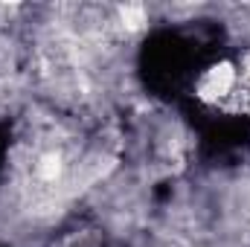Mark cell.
Wrapping results in <instances>:
<instances>
[{"mask_svg": "<svg viewBox=\"0 0 250 247\" xmlns=\"http://www.w3.org/2000/svg\"><path fill=\"white\" fill-rule=\"evenodd\" d=\"M233 84H236V73H233V67H230V64L212 67V70L204 76V82H201V96H207V99L227 96Z\"/></svg>", "mask_w": 250, "mask_h": 247, "instance_id": "6da1fadb", "label": "cell"}]
</instances>
